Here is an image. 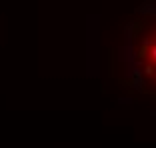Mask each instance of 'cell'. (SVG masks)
<instances>
[{
    "label": "cell",
    "mask_w": 156,
    "mask_h": 148,
    "mask_svg": "<svg viewBox=\"0 0 156 148\" xmlns=\"http://www.w3.org/2000/svg\"><path fill=\"white\" fill-rule=\"evenodd\" d=\"M130 84H132L134 90H140V92H142L144 86H146V82H144V78H142V74H140V76H134V78H130Z\"/></svg>",
    "instance_id": "obj_2"
},
{
    "label": "cell",
    "mask_w": 156,
    "mask_h": 148,
    "mask_svg": "<svg viewBox=\"0 0 156 148\" xmlns=\"http://www.w3.org/2000/svg\"><path fill=\"white\" fill-rule=\"evenodd\" d=\"M120 102H122V104H130V102H132V98H120Z\"/></svg>",
    "instance_id": "obj_5"
},
{
    "label": "cell",
    "mask_w": 156,
    "mask_h": 148,
    "mask_svg": "<svg viewBox=\"0 0 156 148\" xmlns=\"http://www.w3.org/2000/svg\"><path fill=\"white\" fill-rule=\"evenodd\" d=\"M154 72H156V66L154 64H146V66H144V74H146V76H152Z\"/></svg>",
    "instance_id": "obj_4"
},
{
    "label": "cell",
    "mask_w": 156,
    "mask_h": 148,
    "mask_svg": "<svg viewBox=\"0 0 156 148\" xmlns=\"http://www.w3.org/2000/svg\"><path fill=\"white\" fill-rule=\"evenodd\" d=\"M150 116H152V118H156V110H150Z\"/></svg>",
    "instance_id": "obj_6"
},
{
    "label": "cell",
    "mask_w": 156,
    "mask_h": 148,
    "mask_svg": "<svg viewBox=\"0 0 156 148\" xmlns=\"http://www.w3.org/2000/svg\"><path fill=\"white\" fill-rule=\"evenodd\" d=\"M140 14H148V16H156V0H146L140 8H138Z\"/></svg>",
    "instance_id": "obj_1"
},
{
    "label": "cell",
    "mask_w": 156,
    "mask_h": 148,
    "mask_svg": "<svg viewBox=\"0 0 156 148\" xmlns=\"http://www.w3.org/2000/svg\"><path fill=\"white\" fill-rule=\"evenodd\" d=\"M154 80H156V72H154Z\"/></svg>",
    "instance_id": "obj_7"
},
{
    "label": "cell",
    "mask_w": 156,
    "mask_h": 148,
    "mask_svg": "<svg viewBox=\"0 0 156 148\" xmlns=\"http://www.w3.org/2000/svg\"><path fill=\"white\" fill-rule=\"evenodd\" d=\"M144 58H148V60H150V64H154V66H156V46L148 48V50H146V56H144Z\"/></svg>",
    "instance_id": "obj_3"
}]
</instances>
